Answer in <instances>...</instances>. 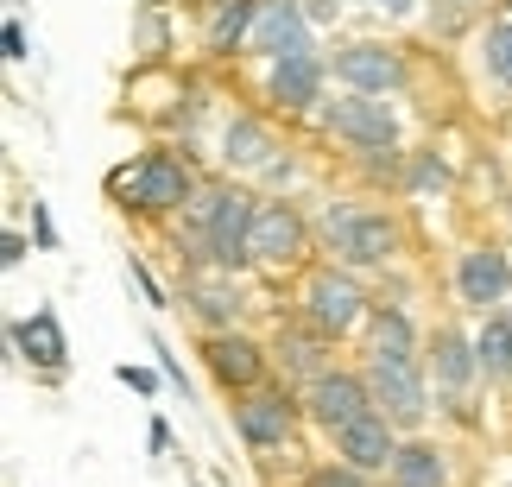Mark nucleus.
Segmentation results:
<instances>
[{
  "instance_id": "19",
  "label": "nucleus",
  "mask_w": 512,
  "mask_h": 487,
  "mask_svg": "<svg viewBox=\"0 0 512 487\" xmlns=\"http://www.w3.org/2000/svg\"><path fill=\"white\" fill-rule=\"evenodd\" d=\"M253 19H260V0H222L209 19V57H234V45H247L253 38Z\"/></svg>"
},
{
  "instance_id": "1",
  "label": "nucleus",
  "mask_w": 512,
  "mask_h": 487,
  "mask_svg": "<svg viewBox=\"0 0 512 487\" xmlns=\"http://www.w3.org/2000/svg\"><path fill=\"white\" fill-rule=\"evenodd\" d=\"M253 216H260V203L247 197V190H234V184H215L203 190V197L190 203V222H196V235H203V260L209 266H247L253 260Z\"/></svg>"
},
{
  "instance_id": "11",
  "label": "nucleus",
  "mask_w": 512,
  "mask_h": 487,
  "mask_svg": "<svg viewBox=\"0 0 512 487\" xmlns=\"http://www.w3.org/2000/svg\"><path fill=\"white\" fill-rule=\"evenodd\" d=\"M336 456L348 462V469H361V475L392 469V456H399V424H392L386 412H367V418L342 424V431H336Z\"/></svg>"
},
{
  "instance_id": "2",
  "label": "nucleus",
  "mask_w": 512,
  "mask_h": 487,
  "mask_svg": "<svg viewBox=\"0 0 512 487\" xmlns=\"http://www.w3.org/2000/svg\"><path fill=\"white\" fill-rule=\"evenodd\" d=\"M114 197H127V209H140V216H171V209L196 203V184L171 152H146L127 171H114Z\"/></svg>"
},
{
  "instance_id": "33",
  "label": "nucleus",
  "mask_w": 512,
  "mask_h": 487,
  "mask_svg": "<svg viewBox=\"0 0 512 487\" xmlns=\"http://www.w3.org/2000/svg\"><path fill=\"white\" fill-rule=\"evenodd\" d=\"M367 7H380V13H411V0H367Z\"/></svg>"
},
{
  "instance_id": "29",
  "label": "nucleus",
  "mask_w": 512,
  "mask_h": 487,
  "mask_svg": "<svg viewBox=\"0 0 512 487\" xmlns=\"http://www.w3.org/2000/svg\"><path fill=\"white\" fill-rule=\"evenodd\" d=\"M342 0H304V13H310V26H323V19H336Z\"/></svg>"
},
{
  "instance_id": "9",
  "label": "nucleus",
  "mask_w": 512,
  "mask_h": 487,
  "mask_svg": "<svg viewBox=\"0 0 512 487\" xmlns=\"http://www.w3.org/2000/svg\"><path fill=\"white\" fill-rule=\"evenodd\" d=\"M310 253V228L291 203H260L253 216V260L260 266H298Z\"/></svg>"
},
{
  "instance_id": "28",
  "label": "nucleus",
  "mask_w": 512,
  "mask_h": 487,
  "mask_svg": "<svg viewBox=\"0 0 512 487\" xmlns=\"http://www.w3.org/2000/svg\"><path fill=\"white\" fill-rule=\"evenodd\" d=\"M127 272H133V285H140V291H146V304H165V291H159V285H152V272H146L140 260H133Z\"/></svg>"
},
{
  "instance_id": "12",
  "label": "nucleus",
  "mask_w": 512,
  "mask_h": 487,
  "mask_svg": "<svg viewBox=\"0 0 512 487\" xmlns=\"http://www.w3.org/2000/svg\"><path fill=\"white\" fill-rule=\"evenodd\" d=\"M329 70H336L354 95H386V89H399V83H405L399 51L373 45V38H361V45H342L336 57H329Z\"/></svg>"
},
{
  "instance_id": "23",
  "label": "nucleus",
  "mask_w": 512,
  "mask_h": 487,
  "mask_svg": "<svg viewBox=\"0 0 512 487\" xmlns=\"http://www.w3.org/2000/svg\"><path fill=\"white\" fill-rule=\"evenodd\" d=\"M475 355H481V374H487V380H512V317H506V310H494V317H487Z\"/></svg>"
},
{
  "instance_id": "32",
  "label": "nucleus",
  "mask_w": 512,
  "mask_h": 487,
  "mask_svg": "<svg viewBox=\"0 0 512 487\" xmlns=\"http://www.w3.org/2000/svg\"><path fill=\"white\" fill-rule=\"evenodd\" d=\"M0 247H7V253H0V260H7V266H19V260H26V241H19V235H7Z\"/></svg>"
},
{
  "instance_id": "27",
  "label": "nucleus",
  "mask_w": 512,
  "mask_h": 487,
  "mask_svg": "<svg viewBox=\"0 0 512 487\" xmlns=\"http://www.w3.org/2000/svg\"><path fill=\"white\" fill-rule=\"evenodd\" d=\"M411 184H418V190H443V184H449V165L424 152V159H418V171H411Z\"/></svg>"
},
{
  "instance_id": "22",
  "label": "nucleus",
  "mask_w": 512,
  "mask_h": 487,
  "mask_svg": "<svg viewBox=\"0 0 512 487\" xmlns=\"http://www.w3.org/2000/svg\"><path fill=\"white\" fill-rule=\"evenodd\" d=\"M222 159L228 165H266L272 159V133L253 121V114H234L228 133H222Z\"/></svg>"
},
{
  "instance_id": "25",
  "label": "nucleus",
  "mask_w": 512,
  "mask_h": 487,
  "mask_svg": "<svg viewBox=\"0 0 512 487\" xmlns=\"http://www.w3.org/2000/svg\"><path fill=\"white\" fill-rule=\"evenodd\" d=\"M481 57H487V76L512 89V19H494V26H487V38H481Z\"/></svg>"
},
{
  "instance_id": "16",
  "label": "nucleus",
  "mask_w": 512,
  "mask_h": 487,
  "mask_svg": "<svg viewBox=\"0 0 512 487\" xmlns=\"http://www.w3.org/2000/svg\"><path fill=\"white\" fill-rule=\"evenodd\" d=\"M367 329H373V342H367V361L373 355H386V361H418L411 348H418V329H411V317L399 304H373L367 310Z\"/></svg>"
},
{
  "instance_id": "18",
  "label": "nucleus",
  "mask_w": 512,
  "mask_h": 487,
  "mask_svg": "<svg viewBox=\"0 0 512 487\" xmlns=\"http://www.w3.org/2000/svg\"><path fill=\"white\" fill-rule=\"evenodd\" d=\"M13 348H26V361H38L45 374H57L64 367V329H57V317L51 310H38V317H26V323H13Z\"/></svg>"
},
{
  "instance_id": "5",
  "label": "nucleus",
  "mask_w": 512,
  "mask_h": 487,
  "mask_svg": "<svg viewBox=\"0 0 512 487\" xmlns=\"http://www.w3.org/2000/svg\"><path fill=\"white\" fill-rule=\"evenodd\" d=\"M323 127L348 140L354 152H392L399 146V114L386 108V95H348V102L323 108Z\"/></svg>"
},
{
  "instance_id": "20",
  "label": "nucleus",
  "mask_w": 512,
  "mask_h": 487,
  "mask_svg": "<svg viewBox=\"0 0 512 487\" xmlns=\"http://www.w3.org/2000/svg\"><path fill=\"white\" fill-rule=\"evenodd\" d=\"M430 367H437V380L449 386V393H462V386L481 374V355H475V342H468L462 329H437V355H430Z\"/></svg>"
},
{
  "instance_id": "8",
  "label": "nucleus",
  "mask_w": 512,
  "mask_h": 487,
  "mask_svg": "<svg viewBox=\"0 0 512 487\" xmlns=\"http://www.w3.org/2000/svg\"><path fill=\"white\" fill-rule=\"evenodd\" d=\"M304 412L317 418L329 437H336L342 424H354V418H367V412H373L367 374H342V367H329V374H317V380H310V393H304Z\"/></svg>"
},
{
  "instance_id": "4",
  "label": "nucleus",
  "mask_w": 512,
  "mask_h": 487,
  "mask_svg": "<svg viewBox=\"0 0 512 487\" xmlns=\"http://www.w3.org/2000/svg\"><path fill=\"white\" fill-rule=\"evenodd\" d=\"M323 235L336 241V253L348 266H386V253L399 247V228L380 209H323Z\"/></svg>"
},
{
  "instance_id": "14",
  "label": "nucleus",
  "mask_w": 512,
  "mask_h": 487,
  "mask_svg": "<svg viewBox=\"0 0 512 487\" xmlns=\"http://www.w3.org/2000/svg\"><path fill=\"white\" fill-rule=\"evenodd\" d=\"M260 57H291V51H310V13L298 0H260V19H253V38H247Z\"/></svg>"
},
{
  "instance_id": "30",
  "label": "nucleus",
  "mask_w": 512,
  "mask_h": 487,
  "mask_svg": "<svg viewBox=\"0 0 512 487\" xmlns=\"http://www.w3.org/2000/svg\"><path fill=\"white\" fill-rule=\"evenodd\" d=\"M0 38H7V57H26V32H19V19H7V32H0Z\"/></svg>"
},
{
  "instance_id": "6",
  "label": "nucleus",
  "mask_w": 512,
  "mask_h": 487,
  "mask_svg": "<svg viewBox=\"0 0 512 487\" xmlns=\"http://www.w3.org/2000/svg\"><path fill=\"white\" fill-rule=\"evenodd\" d=\"M367 291L348 279V272H317V279L304 285V323L310 329H323L329 342L336 336H348L354 323H367Z\"/></svg>"
},
{
  "instance_id": "26",
  "label": "nucleus",
  "mask_w": 512,
  "mask_h": 487,
  "mask_svg": "<svg viewBox=\"0 0 512 487\" xmlns=\"http://www.w3.org/2000/svg\"><path fill=\"white\" fill-rule=\"evenodd\" d=\"M304 487H367V475H361V469H348V462H329V469H317Z\"/></svg>"
},
{
  "instance_id": "10",
  "label": "nucleus",
  "mask_w": 512,
  "mask_h": 487,
  "mask_svg": "<svg viewBox=\"0 0 512 487\" xmlns=\"http://www.w3.org/2000/svg\"><path fill=\"white\" fill-rule=\"evenodd\" d=\"M203 361H209V374L222 380L228 393H253V386L266 380V348L247 342V336H234V329H209V336H203Z\"/></svg>"
},
{
  "instance_id": "21",
  "label": "nucleus",
  "mask_w": 512,
  "mask_h": 487,
  "mask_svg": "<svg viewBox=\"0 0 512 487\" xmlns=\"http://www.w3.org/2000/svg\"><path fill=\"white\" fill-rule=\"evenodd\" d=\"M323 348H329L323 329H279V348H272V355L285 361V374L317 380V374H329V367H323Z\"/></svg>"
},
{
  "instance_id": "24",
  "label": "nucleus",
  "mask_w": 512,
  "mask_h": 487,
  "mask_svg": "<svg viewBox=\"0 0 512 487\" xmlns=\"http://www.w3.org/2000/svg\"><path fill=\"white\" fill-rule=\"evenodd\" d=\"M184 304H190L209 329H228V323H234V298H228V285H190V291H184Z\"/></svg>"
},
{
  "instance_id": "31",
  "label": "nucleus",
  "mask_w": 512,
  "mask_h": 487,
  "mask_svg": "<svg viewBox=\"0 0 512 487\" xmlns=\"http://www.w3.org/2000/svg\"><path fill=\"white\" fill-rule=\"evenodd\" d=\"M32 222H38V241H45V247H57V228H51V216H45V209H32Z\"/></svg>"
},
{
  "instance_id": "15",
  "label": "nucleus",
  "mask_w": 512,
  "mask_h": 487,
  "mask_svg": "<svg viewBox=\"0 0 512 487\" xmlns=\"http://www.w3.org/2000/svg\"><path fill=\"white\" fill-rule=\"evenodd\" d=\"M323 76H329V64L317 51H291V57H272V102L279 108H291V114H304V108H317L323 102Z\"/></svg>"
},
{
  "instance_id": "3",
  "label": "nucleus",
  "mask_w": 512,
  "mask_h": 487,
  "mask_svg": "<svg viewBox=\"0 0 512 487\" xmlns=\"http://www.w3.org/2000/svg\"><path fill=\"white\" fill-rule=\"evenodd\" d=\"M234 431H241L247 450H285L291 431H298V399L285 386H253V393H234Z\"/></svg>"
},
{
  "instance_id": "13",
  "label": "nucleus",
  "mask_w": 512,
  "mask_h": 487,
  "mask_svg": "<svg viewBox=\"0 0 512 487\" xmlns=\"http://www.w3.org/2000/svg\"><path fill=\"white\" fill-rule=\"evenodd\" d=\"M512 291V260L494 247H468L462 260H456V298L468 310H487V304H500Z\"/></svg>"
},
{
  "instance_id": "7",
  "label": "nucleus",
  "mask_w": 512,
  "mask_h": 487,
  "mask_svg": "<svg viewBox=\"0 0 512 487\" xmlns=\"http://www.w3.org/2000/svg\"><path fill=\"white\" fill-rule=\"evenodd\" d=\"M367 393H373V412H386L392 424H424L430 412V399H424V374H418V361H386V355H373L367 361Z\"/></svg>"
},
{
  "instance_id": "17",
  "label": "nucleus",
  "mask_w": 512,
  "mask_h": 487,
  "mask_svg": "<svg viewBox=\"0 0 512 487\" xmlns=\"http://www.w3.org/2000/svg\"><path fill=\"white\" fill-rule=\"evenodd\" d=\"M392 487H449V462L437 443H399V456H392V469H386Z\"/></svg>"
}]
</instances>
